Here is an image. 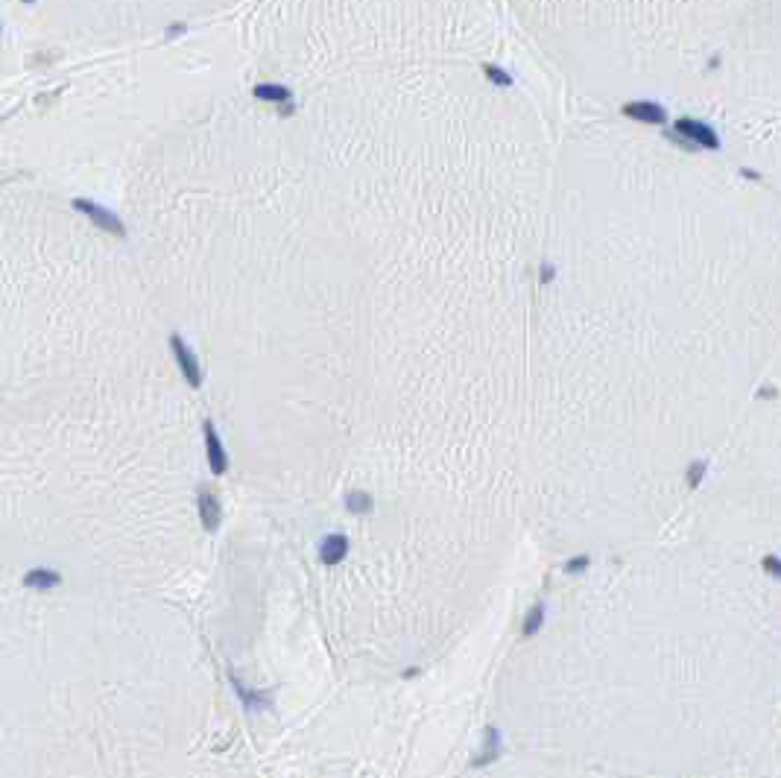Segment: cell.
<instances>
[{
	"label": "cell",
	"mask_w": 781,
	"mask_h": 778,
	"mask_svg": "<svg viewBox=\"0 0 781 778\" xmlns=\"http://www.w3.org/2000/svg\"><path fill=\"white\" fill-rule=\"evenodd\" d=\"M673 132H676L688 143L690 153H697V150L717 153V150H723V141H720L717 129H714L711 123L700 120V117H676V123H673Z\"/></svg>",
	"instance_id": "1"
},
{
	"label": "cell",
	"mask_w": 781,
	"mask_h": 778,
	"mask_svg": "<svg viewBox=\"0 0 781 778\" xmlns=\"http://www.w3.org/2000/svg\"><path fill=\"white\" fill-rule=\"evenodd\" d=\"M620 115L626 120L644 123V126H664L667 123V108L655 100H629L620 105Z\"/></svg>",
	"instance_id": "2"
},
{
	"label": "cell",
	"mask_w": 781,
	"mask_h": 778,
	"mask_svg": "<svg viewBox=\"0 0 781 778\" xmlns=\"http://www.w3.org/2000/svg\"><path fill=\"white\" fill-rule=\"evenodd\" d=\"M74 208H77L79 214H85L88 220H91L94 226H100L103 231L114 234V238H126V228H123V223L117 220V214L105 211L103 205H97V202H88V199H77V202H74Z\"/></svg>",
	"instance_id": "3"
},
{
	"label": "cell",
	"mask_w": 781,
	"mask_h": 778,
	"mask_svg": "<svg viewBox=\"0 0 781 778\" xmlns=\"http://www.w3.org/2000/svg\"><path fill=\"white\" fill-rule=\"evenodd\" d=\"M170 349H173V357H176V363H179L182 375L188 377V384H190L193 389H199V387H202V369H199L197 357H193V351L185 346V339H182L179 334L170 337Z\"/></svg>",
	"instance_id": "4"
},
{
	"label": "cell",
	"mask_w": 781,
	"mask_h": 778,
	"mask_svg": "<svg viewBox=\"0 0 781 778\" xmlns=\"http://www.w3.org/2000/svg\"><path fill=\"white\" fill-rule=\"evenodd\" d=\"M202 430H205V450H208L211 474L223 477V474L228 472V457H225V448H223V442H220V436H217V427L211 424V422H205Z\"/></svg>",
	"instance_id": "5"
},
{
	"label": "cell",
	"mask_w": 781,
	"mask_h": 778,
	"mask_svg": "<svg viewBox=\"0 0 781 778\" xmlns=\"http://www.w3.org/2000/svg\"><path fill=\"white\" fill-rule=\"evenodd\" d=\"M348 556V538L343 533H334L322 541V550H319V559H322L325 565H340L343 559Z\"/></svg>",
	"instance_id": "6"
},
{
	"label": "cell",
	"mask_w": 781,
	"mask_h": 778,
	"mask_svg": "<svg viewBox=\"0 0 781 778\" xmlns=\"http://www.w3.org/2000/svg\"><path fill=\"white\" fill-rule=\"evenodd\" d=\"M199 518H202V527L208 533H214L220 527V500L214 492H199Z\"/></svg>",
	"instance_id": "7"
},
{
	"label": "cell",
	"mask_w": 781,
	"mask_h": 778,
	"mask_svg": "<svg viewBox=\"0 0 781 778\" xmlns=\"http://www.w3.org/2000/svg\"><path fill=\"white\" fill-rule=\"evenodd\" d=\"M62 583V576L56 571H47V568H32L27 576H24V585L27 588H35V591H47V588H56Z\"/></svg>",
	"instance_id": "8"
},
{
	"label": "cell",
	"mask_w": 781,
	"mask_h": 778,
	"mask_svg": "<svg viewBox=\"0 0 781 778\" xmlns=\"http://www.w3.org/2000/svg\"><path fill=\"white\" fill-rule=\"evenodd\" d=\"M480 70H483V77H486L492 85H498V88H512V85H516V77H512L506 67L494 65V62H483Z\"/></svg>",
	"instance_id": "9"
},
{
	"label": "cell",
	"mask_w": 781,
	"mask_h": 778,
	"mask_svg": "<svg viewBox=\"0 0 781 778\" xmlns=\"http://www.w3.org/2000/svg\"><path fill=\"white\" fill-rule=\"evenodd\" d=\"M498 755H501V734H498V729H494V726H489V729H486V752L477 758L474 767H486V764H492Z\"/></svg>",
	"instance_id": "10"
},
{
	"label": "cell",
	"mask_w": 781,
	"mask_h": 778,
	"mask_svg": "<svg viewBox=\"0 0 781 778\" xmlns=\"http://www.w3.org/2000/svg\"><path fill=\"white\" fill-rule=\"evenodd\" d=\"M542 623H544V603H536V606H532V609L527 611V618H524V626H521V635H524V638H532V635H539Z\"/></svg>",
	"instance_id": "11"
},
{
	"label": "cell",
	"mask_w": 781,
	"mask_h": 778,
	"mask_svg": "<svg viewBox=\"0 0 781 778\" xmlns=\"http://www.w3.org/2000/svg\"><path fill=\"white\" fill-rule=\"evenodd\" d=\"M235 691L240 694V699L246 702V708H249V711H258V708H261V705H270V696H261V694H252V691H249V687H246V685H243L240 679H235Z\"/></svg>",
	"instance_id": "12"
},
{
	"label": "cell",
	"mask_w": 781,
	"mask_h": 778,
	"mask_svg": "<svg viewBox=\"0 0 781 778\" xmlns=\"http://www.w3.org/2000/svg\"><path fill=\"white\" fill-rule=\"evenodd\" d=\"M346 506H348V512H357V515H366V512H372V498L366 495V492H351L348 498H346Z\"/></svg>",
	"instance_id": "13"
},
{
	"label": "cell",
	"mask_w": 781,
	"mask_h": 778,
	"mask_svg": "<svg viewBox=\"0 0 781 778\" xmlns=\"http://www.w3.org/2000/svg\"><path fill=\"white\" fill-rule=\"evenodd\" d=\"M705 472H708V460H694V462L688 465V474H685V477H688V486H690V488H697V486L702 483Z\"/></svg>",
	"instance_id": "14"
},
{
	"label": "cell",
	"mask_w": 781,
	"mask_h": 778,
	"mask_svg": "<svg viewBox=\"0 0 781 778\" xmlns=\"http://www.w3.org/2000/svg\"><path fill=\"white\" fill-rule=\"evenodd\" d=\"M589 565H591V556H585V553H582V556L567 559V562H565V571H567V573H582Z\"/></svg>",
	"instance_id": "15"
},
{
	"label": "cell",
	"mask_w": 781,
	"mask_h": 778,
	"mask_svg": "<svg viewBox=\"0 0 781 778\" xmlns=\"http://www.w3.org/2000/svg\"><path fill=\"white\" fill-rule=\"evenodd\" d=\"M761 568H764L770 576H775V580H781V559H778V556L767 553L764 559H761Z\"/></svg>",
	"instance_id": "16"
},
{
	"label": "cell",
	"mask_w": 781,
	"mask_h": 778,
	"mask_svg": "<svg viewBox=\"0 0 781 778\" xmlns=\"http://www.w3.org/2000/svg\"><path fill=\"white\" fill-rule=\"evenodd\" d=\"M258 97H263V100H287V91H284V88L263 85V88H258Z\"/></svg>",
	"instance_id": "17"
},
{
	"label": "cell",
	"mask_w": 781,
	"mask_h": 778,
	"mask_svg": "<svg viewBox=\"0 0 781 778\" xmlns=\"http://www.w3.org/2000/svg\"><path fill=\"white\" fill-rule=\"evenodd\" d=\"M553 275H556V269L550 266V264H544V266H542V275H539V281H542V284H550V281H553Z\"/></svg>",
	"instance_id": "18"
},
{
	"label": "cell",
	"mask_w": 781,
	"mask_h": 778,
	"mask_svg": "<svg viewBox=\"0 0 781 778\" xmlns=\"http://www.w3.org/2000/svg\"><path fill=\"white\" fill-rule=\"evenodd\" d=\"M740 173L747 176V179H752V182H761V173H755V170H749V167H743Z\"/></svg>",
	"instance_id": "19"
},
{
	"label": "cell",
	"mask_w": 781,
	"mask_h": 778,
	"mask_svg": "<svg viewBox=\"0 0 781 778\" xmlns=\"http://www.w3.org/2000/svg\"><path fill=\"white\" fill-rule=\"evenodd\" d=\"M708 67H711V70H717V67H720V56H714L711 62H708Z\"/></svg>",
	"instance_id": "20"
}]
</instances>
